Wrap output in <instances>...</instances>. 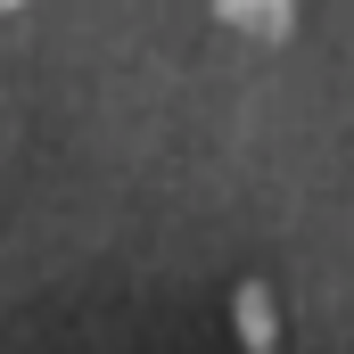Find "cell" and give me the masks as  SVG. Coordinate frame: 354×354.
<instances>
[{
    "mask_svg": "<svg viewBox=\"0 0 354 354\" xmlns=\"http://www.w3.org/2000/svg\"><path fill=\"white\" fill-rule=\"evenodd\" d=\"M214 17L231 33H256V41H280L297 25V0H214Z\"/></svg>",
    "mask_w": 354,
    "mask_h": 354,
    "instance_id": "obj_1",
    "label": "cell"
},
{
    "mask_svg": "<svg viewBox=\"0 0 354 354\" xmlns=\"http://www.w3.org/2000/svg\"><path fill=\"white\" fill-rule=\"evenodd\" d=\"M17 8H33V0H0V17H17Z\"/></svg>",
    "mask_w": 354,
    "mask_h": 354,
    "instance_id": "obj_2",
    "label": "cell"
}]
</instances>
